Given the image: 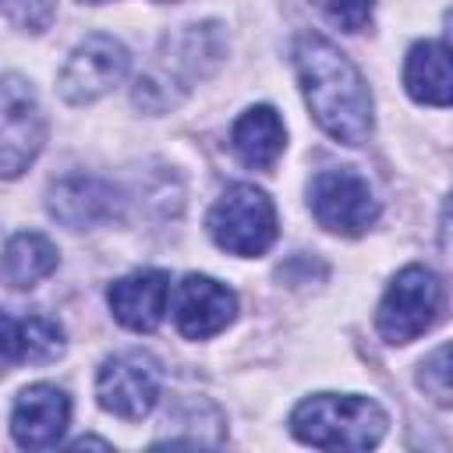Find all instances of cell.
Returning <instances> with one entry per match:
<instances>
[{
  "instance_id": "cell-10",
  "label": "cell",
  "mask_w": 453,
  "mask_h": 453,
  "mask_svg": "<svg viewBox=\"0 0 453 453\" xmlns=\"http://www.w3.org/2000/svg\"><path fill=\"white\" fill-rule=\"evenodd\" d=\"M71 421V400L60 386H25L11 407V435L21 449H50L64 439Z\"/></svg>"
},
{
  "instance_id": "cell-11",
  "label": "cell",
  "mask_w": 453,
  "mask_h": 453,
  "mask_svg": "<svg viewBox=\"0 0 453 453\" xmlns=\"http://www.w3.org/2000/svg\"><path fill=\"white\" fill-rule=\"evenodd\" d=\"M106 301H110L113 319L124 329H131V333H152L163 322V315H166L170 273H163V269L127 273V276H120V280L110 283Z\"/></svg>"
},
{
  "instance_id": "cell-6",
  "label": "cell",
  "mask_w": 453,
  "mask_h": 453,
  "mask_svg": "<svg viewBox=\"0 0 453 453\" xmlns=\"http://www.w3.org/2000/svg\"><path fill=\"white\" fill-rule=\"evenodd\" d=\"M159 386H163V368L149 350L113 354L99 365L96 375L99 407L124 421H142L156 407Z\"/></svg>"
},
{
  "instance_id": "cell-20",
  "label": "cell",
  "mask_w": 453,
  "mask_h": 453,
  "mask_svg": "<svg viewBox=\"0 0 453 453\" xmlns=\"http://www.w3.org/2000/svg\"><path fill=\"white\" fill-rule=\"evenodd\" d=\"M81 4H103V0H81Z\"/></svg>"
},
{
  "instance_id": "cell-7",
  "label": "cell",
  "mask_w": 453,
  "mask_h": 453,
  "mask_svg": "<svg viewBox=\"0 0 453 453\" xmlns=\"http://www.w3.org/2000/svg\"><path fill=\"white\" fill-rule=\"evenodd\" d=\"M46 142V120L32 85L18 74L0 78V180L28 170Z\"/></svg>"
},
{
  "instance_id": "cell-16",
  "label": "cell",
  "mask_w": 453,
  "mask_h": 453,
  "mask_svg": "<svg viewBox=\"0 0 453 453\" xmlns=\"http://www.w3.org/2000/svg\"><path fill=\"white\" fill-rule=\"evenodd\" d=\"M57 265H60L57 244L46 234H35V230L14 234L4 248V276L18 290H28V287L42 283Z\"/></svg>"
},
{
  "instance_id": "cell-5",
  "label": "cell",
  "mask_w": 453,
  "mask_h": 453,
  "mask_svg": "<svg viewBox=\"0 0 453 453\" xmlns=\"http://www.w3.org/2000/svg\"><path fill=\"white\" fill-rule=\"evenodd\" d=\"M308 209L322 230L357 237L379 219V198L372 184L354 170H322L308 184Z\"/></svg>"
},
{
  "instance_id": "cell-19",
  "label": "cell",
  "mask_w": 453,
  "mask_h": 453,
  "mask_svg": "<svg viewBox=\"0 0 453 453\" xmlns=\"http://www.w3.org/2000/svg\"><path fill=\"white\" fill-rule=\"evenodd\" d=\"M85 446H99V449H110V442H106V439H92V435H85V439H74V442H71V449H85Z\"/></svg>"
},
{
  "instance_id": "cell-17",
  "label": "cell",
  "mask_w": 453,
  "mask_h": 453,
  "mask_svg": "<svg viewBox=\"0 0 453 453\" xmlns=\"http://www.w3.org/2000/svg\"><path fill=\"white\" fill-rule=\"evenodd\" d=\"M343 32H361L372 21V0H311Z\"/></svg>"
},
{
  "instance_id": "cell-9",
  "label": "cell",
  "mask_w": 453,
  "mask_h": 453,
  "mask_svg": "<svg viewBox=\"0 0 453 453\" xmlns=\"http://www.w3.org/2000/svg\"><path fill=\"white\" fill-rule=\"evenodd\" d=\"M234 319H237V294L230 287H223L219 280L188 273L177 283L173 322H177V333L180 336H188V340H209V336L223 333Z\"/></svg>"
},
{
  "instance_id": "cell-3",
  "label": "cell",
  "mask_w": 453,
  "mask_h": 453,
  "mask_svg": "<svg viewBox=\"0 0 453 453\" xmlns=\"http://www.w3.org/2000/svg\"><path fill=\"white\" fill-rule=\"evenodd\" d=\"M205 226H209V237L216 241V248L241 255V258L265 255L280 230L273 198L255 184H230L212 202Z\"/></svg>"
},
{
  "instance_id": "cell-14",
  "label": "cell",
  "mask_w": 453,
  "mask_h": 453,
  "mask_svg": "<svg viewBox=\"0 0 453 453\" xmlns=\"http://www.w3.org/2000/svg\"><path fill=\"white\" fill-rule=\"evenodd\" d=\"M283 145L287 131L273 106H248L230 127V149L251 170H269L283 156Z\"/></svg>"
},
{
  "instance_id": "cell-1",
  "label": "cell",
  "mask_w": 453,
  "mask_h": 453,
  "mask_svg": "<svg viewBox=\"0 0 453 453\" xmlns=\"http://www.w3.org/2000/svg\"><path fill=\"white\" fill-rule=\"evenodd\" d=\"M294 67L315 124L343 145H365L375 127V113L368 81L350 57L326 35L304 32L294 42Z\"/></svg>"
},
{
  "instance_id": "cell-13",
  "label": "cell",
  "mask_w": 453,
  "mask_h": 453,
  "mask_svg": "<svg viewBox=\"0 0 453 453\" xmlns=\"http://www.w3.org/2000/svg\"><path fill=\"white\" fill-rule=\"evenodd\" d=\"M46 209L64 226L88 230V226H99V223L117 216V191L99 177L74 173V177H64L50 188Z\"/></svg>"
},
{
  "instance_id": "cell-15",
  "label": "cell",
  "mask_w": 453,
  "mask_h": 453,
  "mask_svg": "<svg viewBox=\"0 0 453 453\" xmlns=\"http://www.w3.org/2000/svg\"><path fill=\"white\" fill-rule=\"evenodd\" d=\"M403 85L414 103L425 106H449L453 78H449V46L425 39L407 50L403 60Z\"/></svg>"
},
{
  "instance_id": "cell-2",
  "label": "cell",
  "mask_w": 453,
  "mask_h": 453,
  "mask_svg": "<svg viewBox=\"0 0 453 453\" xmlns=\"http://www.w3.org/2000/svg\"><path fill=\"white\" fill-rule=\"evenodd\" d=\"M389 414L357 393H315L290 411V432L315 449H372L382 442Z\"/></svg>"
},
{
  "instance_id": "cell-18",
  "label": "cell",
  "mask_w": 453,
  "mask_h": 453,
  "mask_svg": "<svg viewBox=\"0 0 453 453\" xmlns=\"http://www.w3.org/2000/svg\"><path fill=\"white\" fill-rule=\"evenodd\" d=\"M418 382H421V389H425L439 407L449 403V347H446V343L421 365Z\"/></svg>"
},
{
  "instance_id": "cell-12",
  "label": "cell",
  "mask_w": 453,
  "mask_h": 453,
  "mask_svg": "<svg viewBox=\"0 0 453 453\" xmlns=\"http://www.w3.org/2000/svg\"><path fill=\"white\" fill-rule=\"evenodd\" d=\"M67 350L64 326L50 315L14 319L0 311V379L14 365H50Z\"/></svg>"
},
{
  "instance_id": "cell-4",
  "label": "cell",
  "mask_w": 453,
  "mask_h": 453,
  "mask_svg": "<svg viewBox=\"0 0 453 453\" xmlns=\"http://www.w3.org/2000/svg\"><path fill=\"white\" fill-rule=\"evenodd\" d=\"M442 315V283L428 265H407L400 269L375 311V329L386 343L403 347L428 333Z\"/></svg>"
},
{
  "instance_id": "cell-8",
  "label": "cell",
  "mask_w": 453,
  "mask_h": 453,
  "mask_svg": "<svg viewBox=\"0 0 453 453\" xmlns=\"http://www.w3.org/2000/svg\"><path fill=\"white\" fill-rule=\"evenodd\" d=\"M127 67H131V57H127L124 42L96 32L71 50L67 64L60 67L57 88L71 106H85V103H96L99 96H106L110 88H117L127 78Z\"/></svg>"
}]
</instances>
